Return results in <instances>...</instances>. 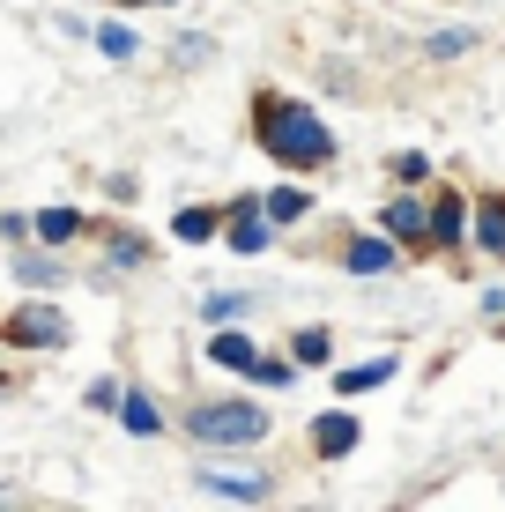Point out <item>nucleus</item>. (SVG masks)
I'll return each instance as SVG.
<instances>
[{
	"label": "nucleus",
	"instance_id": "1",
	"mask_svg": "<svg viewBox=\"0 0 505 512\" xmlns=\"http://www.w3.org/2000/svg\"><path fill=\"white\" fill-rule=\"evenodd\" d=\"M253 134L283 171H327L335 164V127H320V112H312L305 97H260Z\"/></svg>",
	"mask_w": 505,
	"mask_h": 512
},
{
	"label": "nucleus",
	"instance_id": "2",
	"mask_svg": "<svg viewBox=\"0 0 505 512\" xmlns=\"http://www.w3.org/2000/svg\"><path fill=\"white\" fill-rule=\"evenodd\" d=\"M179 431L194 438V446L238 453V446H260V438H268V409H260V401H201V409H186Z\"/></svg>",
	"mask_w": 505,
	"mask_h": 512
},
{
	"label": "nucleus",
	"instance_id": "3",
	"mask_svg": "<svg viewBox=\"0 0 505 512\" xmlns=\"http://www.w3.org/2000/svg\"><path fill=\"white\" fill-rule=\"evenodd\" d=\"M379 231L402 245V253H431V201L416 186H402L387 208H379Z\"/></svg>",
	"mask_w": 505,
	"mask_h": 512
},
{
	"label": "nucleus",
	"instance_id": "4",
	"mask_svg": "<svg viewBox=\"0 0 505 512\" xmlns=\"http://www.w3.org/2000/svg\"><path fill=\"white\" fill-rule=\"evenodd\" d=\"M194 490H201V498H223V505H268V498H275V475H253V468H201Z\"/></svg>",
	"mask_w": 505,
	"mask_h": 512
},
{
	"label": "nucleus",
	"instance_id": "5",
	"mask_svg": "<svg viewBox=\"0 0 505 512\" xmlns=\"http://www.w3.org/2000/svg\"><path fill=\"white\" fill-rule=\"evenodd\" d=\"M223 245H231V253H268V245H275V223H268V208H260V201H231V208H223Z\"/></svg>",
	"mask_w": 505,
	"mask_h": 512
},
{
	"label": "nucleus",
	"instance_id": "6",
	"mask_svg": "<svg viewBox=\"0 0 505 512\" xmlns=\"http://www.w3.org/2000/svg\"><path fill=\"white\" fill-rule=\"evenodd\" d=\"M342 268L364 275V282H372V275H394V268H402V245H394L387 231H357V238H342Z\"/></svg>",
	"mask_w": 505,
	"mask_h": 512
},
{
	"label": "nucleus",
	"instance_id": "7",
	"mask_svg": "<svg viewBox=\"0 0 505 512\" xmlns=\"http://www.w3.org/2000/svg\"><path fill=\"white\" fill-rule=\"evenodd\" d=\"M8 342H15V349H60V342H67V320H60L52 305H23V312L8 320Z\"/></svg>",
	"mask_w": 505,
	"mask_h": 512
},
{
	"label": "nucleus",
	"instance_id": "8",
	"mask_svg": "<svg viewBox=\"0 0 505 512\" xmlns=\"http://www.w3.org/2000/svg\"><path fill=\"white\" fill-rule=\"evenodd\" d=\"M468 223H476V208H468L461 193H439V201H431V253H461Z\"/></svg>",
	"mask_w": 505,
	"mask_h": 512
},
{
	"label": "nucleus",
	"instance_id": "9",
	"mask_svg": "<svg viewBox=\"0 0 505 512\" xmlns=\"http://www.w3.org/2000/svg\"><path fill=\"white\" fill-rule=\"evenodd\" d=\"M357 446H364V423L350 409L312 416V453H320V461H342V453H357Z\"/></svg>",
	"mask_w": 505,
	"mask_h": 512
},
{
	"label": "nucleus",
	"instance_id": "10",
	"mask_svg": "<svg viewBox=\"0 0 505 512\" xmlns=\"http://www.w3.org/2000/svg\"><path fill=\"white\" fill-rule=\"evenodd\" d=\"M394 372H402V357H364V364H342L335 372V394L342 401H357V394H379Z\"/></svg>",
	"mask_w": 505,
	"mask_h": 512
},
{
	"label": "nucleus",
	"instance_id": "11",
	"mask_svg": "<svg viewBox=\"0 0 505 512\" xmlns=\"http://www.w3.org/2000/svg\"><path fill=\"white\" fill-rule=\"evenodd\" d=\"M468 245H476V253H491V260H505V193H483V201H476Z\"/></svg>",
	"mask_w": 505,
	"mask_h": 512
},
{
	"label": "nucleus",
	"instance_id": "12",
	"mask_svg": "<svg viewBox=\"0 0 505 512\" xmlns=\"http://www.w3.org/2000/svg\"><path fill=\"white\" fill-rule=\"evenodd\" d=\"M112 416H119V431H127V438H156V431H164V409H156V401L142 394V386H127Z\"/></svg>",
	"mask_w": 505,
	"mask_h": 512
},
{
	"label": "nucleus",
	"instance_id": "13",
	"mask_svg": "<svg viewBox=\"0 0 505 512\" xmlns=\"http://www.w3.org/2000/svg\"><path fill=\"white\" fill-rule=\"evenodd\" d=\"M253 357H260V349H253L238 327H216V334H208V364H223V372L246 379V364H253Z\"/></svg>",
	"mask_w": 505,
	"mask_h": 512
},
{
	"label": "nucleus",
	"instance_id": "14",
	"mask_svg": "<svg viewBox=\"0 0 505 512\" xmlns=\"http://www.w3.org/2000/svg\"><path fill=\"white\" fill-rule=\"evenodd\" d=\"M260 208H268V223L283 231V223H305L312 216V193L305 186H268V193H260Z\"/></svg>",
	"mask_w": 505,
	"mask_h": 512
},
{
	"label": "nucleus",
	"instance_id": "15",
	"mask_svg": "<svg viewBox=\"0 0 505 512\" xmlns=\"http://www.w3.org/2000/svg\"><path fill=\"white\" fill-rule=\"evenodd\" d=\"M30 223H38V238H45V245H75L82 231H90V216H82V208H38Z\"/></svg>",
	"mask_w": 505,
	"mask_h": 512
},
{
	"label": "nucleus",
	"instance_id": "16",
	"mask_svg": "<svg viewBox=\"0 0 505 512\" xmlns=\"http://www.w3.org/2000/svg\"><path fill=\"white\" fill-rule=\"evenodd\" d=\"M171 238H179V245L223 238V208H179V216H171Z\"/></svg>",
	"mask_w": 505,
	"mask_h": 512
},
{
	"label": "nucleus",
	"instance_id": "17",
	"mask_svg": "<svg viewBox=\"0 0 505 512\" xmlns=\"http://www.w3.org/2000/svg\"><path fill=\"white\" fill-rule=\"evenodd\" d=\"M194 312H201L208 327H238V320H246V312H253V297H246V290H208V297H201Z\"/></svg>",
	"mask_w": 505,
	"mask_h": 512
},
{
	"label": "nucleus",
	"instance_id": "18",
	"mask_svg": "<svg viewBox=\"0 0 505 512\" xmlns=\"http://www.w3.org/2000/svg\"><path fill=\"white\" fill-rule=\"evenodd\" d=\"M15 282H23V290H60L67 268L52 253H15Z\"/></svg>",
	"mask_w": 505,
	"mask_h": 512
},
{
	"label": "nucleus",
	"instance_id": "19",
	"mask_svg": "<svg viewBox=\"0 0 505 512\" xmlns=\"http://www.w3.org/2000/svg\"><path fill=\"white\" fill-rule=\"evenodd\" d=\"M104 260H112V268H149V238L142 231H112V238H104Z\"/></svg>",
	"mask_w": 505,
	"mask_h": 512
},
{
	"label": "nucleus",
	"instance_id": "20",
	"mask_svg": "<svg viewBox=\"0 0 505 512\" xmlns=\"http://www.w3.org/2000/svg\"><path fill=\"white\" fill-rule=\"evenodd\" d=\"M476 45H483V38H476L468 23H454V30H431V38H424V52H431V60H468Z\"/></svg>",
	"mask_w": 505,
	"mask_h": 512
},
{
	"label": "nucleus",
	"instance_id": "21",
	"mask_svg": "<svg viewBox=\"0 0 505 512\" xmlns=\"http://www.w3.org/2000/svg\"><path fill=\"white\" fill-rule=\"evenodd\" d=\"M290 357H298V372H305V364H327V357H335V334H327V327H298V334H290Z\"/></svg>",
	"mask_w": 505,
	"mask_h": 512
},
{
	"label": "nucleus",
	"instance_id": "22",
	"mask_svg": "<svg viewBox=\"0 0 505 512\" xmlns=\"http://www.w3.org/2000/svg\"><path fill=\"white\" fill-rule=\"evenodd\" d=\"M246 379L253 386H298V357H253Z\"/></svg>",
	"mask_w": 505,
	"mask_h": 512
},
{
	"label": "nucleus",
	"instance_id": "23",
	"mask_svg": "<svg viewBox=\"0 0 505 512\" xmlns=\"http://www.w3.org/2000/svg\"><path fill=\"white\" fill-rule=\"evenodd\" d=\"M97 52H104V60H134V52H142V38H134L127 23H97Z\"/></svg>",
	"mask_w": 505,
	"mask_h": 512
},
{
	"label": "nucleus",
	"instance_id": "24",
	"mask_svg": "<svg viewBox=\"0 0 505 512\" xmlns=\"http://www.w3.org/2000/svg\"><path fill=\"white\" fill-rule=\"evenodd\" d=\"M387 171H394V186H424V179H431V156H424V149H402Z\"/></svg>",
	"mask_w": 505,
	"mask_h": 512
},
{
	"label": "nucleus",
	"instance_id": "25",
	"mask_svg": "<svg viewBox=\"0 0 505 512\" xmlns=\"http://www.w3.org/2000/svg\"><path fill=\"white\" fill-rule=\"evenodd\" d=\"M119 394H127L119 379H90V394H82V401H90V409H119Z\"/></svg>",
	"mask_w": 505,
	"mask_h": 512
},
{
	"label": "nucleus",
	"instance_id": "26",
	"mask_svg": "<svg viewBox=\"0 0 505 512\" xmlns=\"http://www.w3.org/2000/svg\"><path fill=\"white\" fill-rule=\"evenodd\" d=\"M119 8H171V0H119Z\"/></svg>",
	"mask_w": 505,
	"mask_h": 512
},
{
	"label": "nucleus",
	"instance_id": "27",
	"mask_svg": "<svg viewBox=\"0 0 505 512\" xmlns=\"http://www.w3.org/2000/svg\"><path fill=\"white\" fill-rule=\"evenodd\" d=\"M0 394H8V372H0Z\"/></svg>",
	"mask_w": 505,
	"mask_h": 512
},
{
	"label": "nucleus",
	"instance_id": "28",
	"mask_svg": "<svg viewBox=\"0 0 505 512\" xmlns=\"http://www.w3.org/2000/svg\"><path fill=\"white\" fill-rule=\"evenodd\" d=\"M498 327H505V312H498Z\"/></svg>",
	"mask_w": 505,
	"mask_h": 512
}]
</instances>
